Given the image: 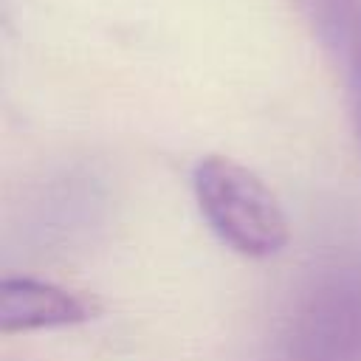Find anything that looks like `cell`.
Listing matches in <instances>:
<instances>
[{"instance_id": "3", "label": "cell", "mask_w": 361, "mask_h": 361, "mask_svg": "<svg viewBox=\"0 0 361 361\" xmlns=\"http://www.w3.org/2000/svg\"><path fill=\"white\" fill-rule=\"evenodd\" d=\"M293 6L338 65L361 138V0H293Z\"/></svg>"}, {"instance_id": "1", "label": "cell", "mask_w": 361, "mask_h": 361, "mask_svg": "<svg viewBox=\"0 0 361 361\" xmlns=\"http://www.w3.org/2000/svg\"><path fill=\"white\" fill-rule=\"evenodd\" d=\"M197 209L214 237L231 251L265 259L290 240L288 214L271 186L248 166L226 155H206L192 169Z\"/></svg>"}, {"instance_id": "2", "label": "cell", "mask_w": 361, "mask_h": 361, "mask_svg": "<svg viewBox=\"0 0 361 361\" xmlns=\"http://www.w3.org/2000/svg\"><path fill=\"white\" fill-rule=\"evenodd\" d=\"M99 313L96 302L85 293L68 290L34 276L0 279V333H34L85 324Z\"/></svg>"}]
</instances>
